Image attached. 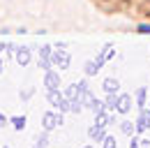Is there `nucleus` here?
Returning <instances> with one entry per match:
<instances>
[{"label":"nucleus","mask_w":150,"mask_h":148,"mask_svg":"<svg viewBox=\"0 0 150 148\" xmlns=\"http://www.w3.org/2000/svg\"><path fill=\"white\" fill-rule=\"evenodd\" d=\"M62 125V113H56V111H46L44 116H42V130H46V132H51V130H56Z\"/></svg>","instance_id":"obj_1"},{"label":"nucleus","mask_w":150,"mask_h":148,"mask_svg":"<svg viewBox=\"0 0 150 148\" xmlns=\"http://www.w3.org/2000/svg\"><path fill=\"white\" fill-rule=\"evenodd\" d=\"M51 65H56L58 70H67L69 67V53L62 49H56V53H51Z\"/></svg>","instance_id":"obj_2"},{"label":"nucleus","mask_w":150,"mask_h":148,"mask_svg":"<svg viewBox=\"0 0 150 148\" xmlns=\"http://www.w3.org/2000/svg\"><path fill=\"white\" fill-rule=\"evenodd\" d=\"M44 88H46V90H56V88H60V74L53 72V70H49V72L44 74Z\"/></svg>","instance_id":"obj_3"},{"label":"nucleus","mask_w":150,"mask_h":148,"mask_svg":"<svg viewBox=\"0 0 150 148\" xmlns=\"http://www.w3.org/2000/svg\"><path fill=\"white\" fill-rule=\"evenodd\" d=\"M134 125H136V134H143L150 127V109H141V116H139V120Z\"/></svg>","instance_id":"obj_4"},{"label":"nucleus","mask_w":150,"mask_h":148,"mask_svg":"<svg viewBox=\"0 0 150 148\" xmlns=\"http://www.w3.org/2000/svg\"><path fill=\"white\" fill-rule=\"evenodd\" d=\"M132 109V97L127 92H118V102H115V111L118 113H127Z\"/></svg>","instance_id":"obj_5"},{"label":"nucleus","mask_w":150,"mask_h":148,"mask_svg":"<svg viewBox=\"0 0 150 148\" xmlns=\"http://www.w3.org/2000/svg\"><path fill=\"white\" fill-rule=\"evenodd\" d=\"M14 58H16V63H19V65H28V63H30V58H33V53H30V49H28V46H16Z\"/></svg>","instance_id":"obj_6"},{"label":"nucleus","mask_w":150,"mask_h":148,"mask_svg":"<svg viewBox=\"0 0 150 148\" xmlns=\"http://www.w3.org/2000/svg\"><path fill=\"white\" fill-rule=\"evenodd\" d=\"M102 88H104V92H106V95L118 92V90H120V81H118V79H113V76H109V79H104Z\"/></svg>","instance_id":"obj_7"},{"label":"nucleus","mask_w":150,"mask_h":148,"mask_svg":"<svg viewBox=\"0 0 150 148\" xmlns=\"http://www.w3.org/2000/svg\"><path fill=\"white\" fill-rule=\"evenodd\" d=\"M88 137H90V139H95V141H104V137H106V130L102 127V125H97V123H95L93 127L88 130Z\"/></svg>","instance_id":"obj_8"},{"label":"nucleus","mask_w":150,"mask_h":148,"mask_svg":"<svg viewBox=\"0 0 150 148\" xmlns=\"http://www.w3.org/2000/svg\"><path fill=\"white\" fill-rule=\"evenodd\" d=\"M46 100H49V104H53V107L58 109V107H60V102L65 100V95L58 90V88H56V90H46Z\"/></svg>","instance_id":"obj_9"},{"label":"nucleus","mask_w":150,"mask_h":148,"mask_svg":"<svg viewBox=\"0 0 150 148\" xmlns=\"http://www.w3.org/2000/svg\"><path fill=\"white\" fill-rule=\"evenodd\" d=\"M9 123H12V127L16 130V132H21V130H25L28 118H25V116H12V118H9Z\"/></svg>","instance_id":"obj_10"},{"label":"nucleus","mask_w":150,"mask_h":148,"mask_svg":"<svg viewBox=\"0 0 150 148\" xmlns=\"http://www.w3.org/2000/svg\"><path fill=\"white\" fill-rule=\"evenodd\" d=\"M120 130H122V134H127V137H134V134H136V125L129 123V120H122V123H120Z\"/></svg>","instance_id":"obj_11"},{"label":"nucleus","mask_w":150,"mask_h":148,"mask_svg":"<svg viewBox=\"0 0 150 148\" xmlns=\"http://www.w3.org/2000/svg\"><path fill=\"white\" fill-rule=\"evenodd\" d=\"M83 70H86V76H95V74L99 72V70H102V67H99V65H97V63H95V60H88V63H86V67H83Z\"/></svg>","instance_id":"obj_12"},{"label":"nucleus","mask_w":150,"mask_h":148,"mask_svg":"<svg viewBox=\"0 0 150 148\" xmlns=\"http://www.w3.org/2000/svg\"><path fill=\"white\" fill-rule=\"evenodd\" d=\"M90 109H93L95 116H102V113H106V107H104V102H99V100H93Z\"/></svg>","instance_id":"obj_13"},{"label":"nucleus","mask_w":150,"mask_h":148,"mask_svg":"<svg viewBox=\"0 0 150 148\" xmlns=\"http://www.w3.org/2000/svg\"><path fill=\"white\" fill-rule=\"evenodd\" d=\"M146 90L148 88H139L136 90V104H139V109H146Z\"/></svg>","instance_id":"obj_14"},{"label":"nucleus","mask_w":150,"mask_h":148,"mask_svg":"<svg viewBox=\"0 0 150 148\" xmlns=\"http://www.w3.org/2000/svg\"><path fill=\"white\" fill-rule=\"evenodd\" d=\"M35 141H37V146L46 148V144H49V132H46V130H42V134H37V137H35Z\"/></svg>","instance_id":"obj_15"},{"label":"nucleus","mask_w":150,"mask_h":148,"mask_svg":"<svg viewBox=\"0 0 150 148\" xmlns=\"http://www.w3.org/2000/svg\"><path fill=\"white\" fill-rule=\"evenodd\" d=\"M39 58H42V60H51V46H49V44H44V46L39 49Z\"/></svg>","instance_id":"obj_16"},{"label":"nucleus","mask_w":150,"mask_h":148,"mask_svg":"<svg viewBox=\"0 0 150 148\" xmlns=\"http://www.w3.org/2000/svg\"><path fill=\"white\" fill-rule=\"evenodd\" d=\"M102 146H104V148H115V139L106 134V137H104V141H102Z\"/></svg>","instance_id":"obj_17"},{"label":"nucleus","mask_w":150,"mask_h":148,"mask_svg":"<svg viewBox=\"0 0 150 148\" xmlns=\"http://www.w3.org/2000/svg\"><path fill=\"white\" fill-rule=\"evenodd\" d=\"M33 95H35V88H28V90H23V92H21V100H30Z\"/></svg>","instance_id":"obj_18"},{"label":"nucleus","mask_w":150,"mask_h":148,"mask_svg":"<svg viewBox=\"0 0 150 148\" xmlns=\"http://www.w3.org/2000/svg\"><path fill=\"white\" fill-rule=\"evenodd\" d=\"M136 30H139V33H150V23H141Z\"/></svg>","instance_id":"obj_19"},{"label":"nucleus","mask_w":150,"mask_h":148,"mask_svg":"<svg viewBox=\"0 0 150 148\" xmlns=\"http://www.w3.org/2000/svg\"><path fill=\"white\" fill-rule=\"evenodd\" d=\"M129 148H141V144H139V139H136V137H132V141H129Z\"/></svg>","instance_id":"obj_20"},{"label":"nucleus","mask_w":150,"mask_h":148,"mask_svg":"<svg viewBox=\"0 0 150 148\" xmlns=\"http://www.w3.org/2000/svg\"><path fill=\"white\" fill-rule=\"evenodd\" d=\"M5 123H7V118H5L2 113H0V125H5Z\"/></svg>","instance_id":"obj_21"},{"label":"nucleus","mask_w":150,"mask_h":148,"mask_svg":"<svg viewBox=\"0 0 150 148\" xmlns=\"http://www.w3.org/2000/svg\"><path fill=\"white\" fill-rule=\"evenodd\" d=\"M2 70H5V65H2V60H0V74H2Z\"/></svg>","instance_id":"obj_22"},{"label":"nucleus","mask_w":150,"mask_h":148,"mask_svg":"<svg viewBox=\"0 0 150 148\" xmlns=\"http://www.w3.org/2000/svg\"><path fill=\"white\" fill-rule=\"evenodd\" d=\"M83 148H95V146H83Z\"/></svg>","instance_id":"obj_23"},{"label":"nucleus","mask_w":150,"mask_h":148,"mask_svg":"<svg viewBox=\"0 0 150 148\" xmlns=\"http://www.w3.org/2000/svg\"><path fill=\"white\" fill-rule=\"evenodd\" d=\"M33 148H42V146H33Z\"/></svg>","instance_id":"obj_24"},{"label":"nucleus","mask_w":150,"mask_h":148,"mask_svg":"<svg viewBox=\"0 0 150 148\" xmlns=\"http://www.w3.org/2000/svg\"><path fill=\"white\" fill-rule=\"evenodd\" d=\"M2 148H7V146H2Z\"/></svg>","instance_id":"obj_25"}]
</instances>
